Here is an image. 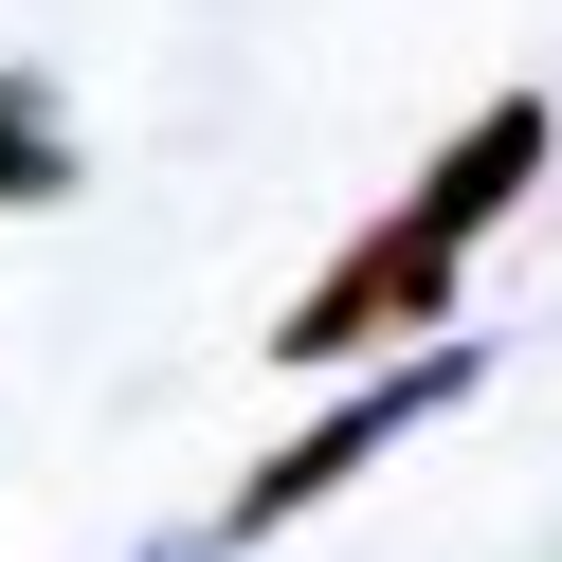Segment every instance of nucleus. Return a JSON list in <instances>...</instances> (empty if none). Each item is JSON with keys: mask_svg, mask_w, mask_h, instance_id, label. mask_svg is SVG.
<instances>
[{"mask_svg": "<svg viewBox=\"0 0 562 562\" xmlns=\"http://www.w3.org/2000/svg\"><path fill=\"white\" fill-rule=\"evenodd\" d=\"M544 182V91H490L472 127H453L436 164H417L400 200H381L363 236H345L327 272H308L291 308H272V363H363V345H436V308H453V272L490 255V218Z\"/></svg>", "mask_w": 562, "mask_h": 562, "instance_id": "f257e3e1", "label": "nucleus"}, {"mask_svg": "<svg viewBox=\"0 0 562 562\" xmlns=\"http://www.w3.org/2000/svg\"><path fill=\"white\" fill-rule=\"evenodd\" d=\"M472 381H490L472 345H400V363H381L363 400H327V417H308V436H272L255 472H236V508H218V544H272V526H308V508H327L345 472H381V453H400L417 417H453V400H472Z\"/></svg>", "mask_w": 562, "mask_h": 562, "instance_id": "f03ea898", "label": "nucleus"}, {"mask_svg": "<svg viewBox=\"0 0 562 562\" xmlns=\"http://www.w3.org/2000/svg\"><path fill=\"white\" fill-rule=\"evenodd\" d=\"M55 182H74V127H55V91L19 74L0 91V200H55Z\"/></svg>", "mask_w": 562, "mask_h": 562, "instance_id": "7ed1b4c3", "label": "nucleus"}, {"mask_svg": "<svg viewBox=\"0 0 562 562\" xmlns=\"http://www.w3.org/2000/svg\"><path fill=\"white\" fill-rule=\"evenodd\" d=\"M164 562H182V544H164Z\"/></svg>", "mask_w": 562, "mask_h": 562, "instance_id": "20e7f679", "label": "nucleus"}]
</instances>
